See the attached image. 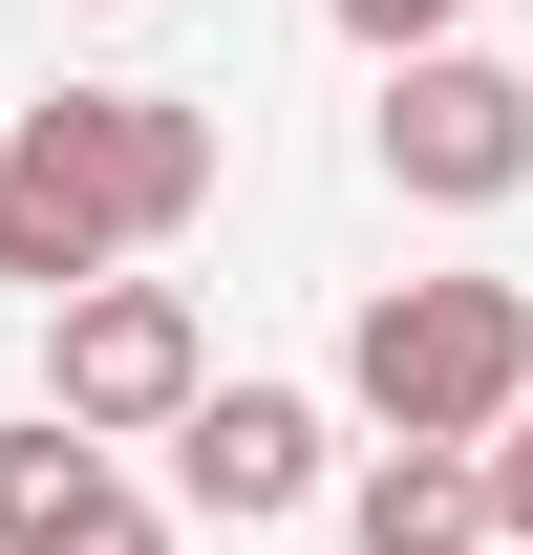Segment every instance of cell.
I'll list each match as a JSON object with an SVG mask.
<instances>
[{
    "mask_svg": "<svg viewBox=\"0 0 533 555\" xmlns=\"http://www.w3.org/2000/svg\"><path fill=\"white\" fill-rule=\"evenodd\" d=\"M341 406L385 427V449H491L533 406V299L512 278H385L341 321Z\"/></svg>",
    "mask_w": 533,
    "mask_h": 555,
    "instance_id": "cell-1",
    "label": "cell"
},
{
    "mask_svg": "<svg viewBox=\"0 0 533 555\" xmlns=\"http://www.w3.org/2000/svg\"><path fill=\"white\" fill-rule=\"evenodd\" d=\"M43 406H65L86 449H171V427L213 406V321L171 278H86L65 321H43Z\"/></svg>",
    "mask_w": 533,
    "mask_h": 555,
    "instance_id": "cell-2",
    "label": "cell"
},
{
    "mask_svg": "<svg viewBox=\"0 0 533 555\" xmlns=\"http://www.w3.org/2000/svg\"><path fill=\"white\" fill-rule=\"evenodd\" d=\"M0 278L65 321L86 278H129V193H107V86H43L0 129Z\"/></svg>",
    "mask_w": 533,
    "mask_h": 555,
    "instance_id": "cell-3",
    "label": "cell"
},
{
    "mask_svg": "<svg viewBox=\"0 0 533 555\" xmlns=\"http://www.w3.org/2000/svg\"><path fill=\"white\" fill-rule=\"evenodd\" d=\"M385 193H427V214H512V193H533V65H491V43L385 65Z\"/></svg>",
    "mask_w": 533,
    "mask_h": 555,
    "instance_id": "cell-4",
    "label": "cell"
},
{
    "mask_svg": "<svg viewBox=\"0 0 533 555\" xmlns=\"http://www.w3.org/2000/svg\"><path fill=\"white\" fill-rule=\"evenodd\" d=\"M321 491H341V449H321L299 385H213V406L171 427V513H213V534H277V513H321Z\"/></svg>",
    "mask_w": 533,
    "mask_h": 555,
    "instance_id": "cell-5",
    "label": "cell"
},
{
    "mask_svg": "<svg viewBox=\"0 0 533 555\" xmlns=\"http://www.w3.org/2000/svg\"><path fill=\"white\" fill-rule=\"evenodd\" d=\"M0 555H171V491H129V449H86L65 406L0 427Z\"/></svg>",
    "mask_w": 533,
    "mask_h": 555,
    "instance_id": "cell-6",
    "label": "cell"
},
{
    "mask_svg": "<svg viewBox=\"0 0 533 555\" xmlns=\"http://www.w3.org/2000/svg\"><path fill=\"white\" fill-rule=\"evenodd\" d=\"M341 534L363 555H491V449H363L341 470Z\"/></svg>",
    "mask_w": 533,
    "mask_h": 555,
    "instance_id": "cell-7",
    "label": "cell"
},
{
    "mask_svg": "<svg viewBox=\"0 0 533 555\" xmlns=\"http://www.w3.org/2000/svg\"><path fill=\"white\" fill-rule=\"evenodd\" d=\"M107 193H129V257L213 214V107L193 86H107Z\"/></svg>",
    "mask_w": 533,
    "mask_h": 555,
    "instance_id": "cell-8",
    "label": "cell"
},
{
    "mask_svg": "<svg viewBox=\"0 0 533 555\" xmlns=\"http://www.w3.org/2000/svg\"><path fill=\"white\" fill-rule=\"evenodd\" d=\"M321 22L363 43V65H448V43H469V0H321Z\"/></svg>",
    "mask_w": 533,
    "mask_h": 555,
    "instance_id": "cell-9",
    "label": "cell"
},
{
    "mask_svg": "<svg viewBox=\"0 0 533 555\" xmlns=\"http://www.w3.org/2000/svg\"><path fill=\"white\" fill-rule=\"evenodd\" d=\"M491 534H533V406L491 427Z\"/></svg>",
    "mask_w": 533,
    "mask_h": 555,
    "instance_id": "cell-10",
    "label": "cell"
}]
</instances>
